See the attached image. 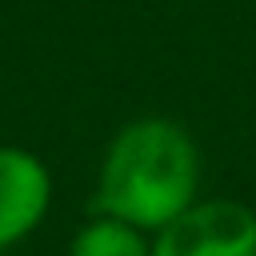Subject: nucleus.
Returning a JSON list of instances; mask_svg holds the SVG:
<instances>
[{
  "mask_svg": "<svg viewBox=\"0 0 256 256\" xmlns=\"http://www.w3.org/2000/svg\"><path fill=\"white\" fill-rule=\"evenodd\" d=\"M152 256H256V212L240 200H196L156 232Z\"/></svg>",
  "mask_w": 256,
  "mask_h": 256,
  "instance_id": "nucleus-2",
  "label": "nucleus"
},
{
  "mask_svg": "<svg viewBox=\"0 0 256 256\" xmlns=\"http://www.w3.org/2000/svg\"><path fill=\"white\" fill-rule=\"evenodd\" d=\"M200 152L196 140L160 116L132 120L116 132L96 176V212L140 232H160L196 204Z\"/></svg>",
  "mask_w": 256,
  "mask_h": 256,
  "instance_id": "nucleus-1",
  "label": "nucleus"
},
{
  "mask_svg": "<svg viewBox=\"0 0 256 256\" xmlns=\"http://www.w3.org/2000/svg\"><path fill=\"white\" fill-rule=\"evenodd\" d=\"M68 256H152V240H144V232L124 220L96 216L72 236Z\"/></svg>",
  "mask_w": 256,
  "mask_h": 256,
  "instance_id": "nucleus-4",
  "label": "nucleus"
},
{
  "mask_svg": "<svg viewBox=\"0 0 256 256\" xmlns=\"http://www.w3.org/2000/svg\"><path fill=\"white\" fill-rule=\"evenodd\" d=\"M52 204V176L28 148L0 144V248L36 232Z\"/></svg>",
  "mask_w": 256,
  "mask_h": 256,
  "instance_id": "nucleus-3",
  "label": "nucleus"
}]
</instances>
